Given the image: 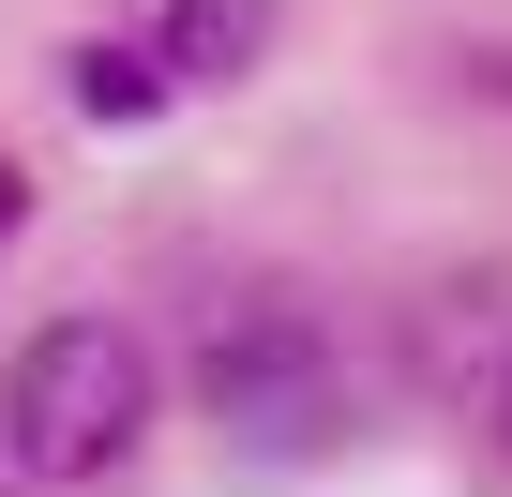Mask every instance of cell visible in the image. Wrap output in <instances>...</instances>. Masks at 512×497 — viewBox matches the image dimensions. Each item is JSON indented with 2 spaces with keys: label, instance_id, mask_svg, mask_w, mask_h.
Wrapping results in <instances>:
<instances>
[{
  "label": "cell",
  "instance_id": "cell-1",
  "mask_svg": "<svg viewBox=\"0 0 512 497\" xmlns=\"http://www.w3.org/2000/svg\"><path fill=\"white\" fill-rule=\"evenodd\" d=\"M136 437H151V347L121 317H46L0 377V452L31 482H106Z\"/></svg>",
  "mask_w": 512,
  "mask_h": 497
},
{
  "label": "cell",
  "instance_id": "cell-2",
  "mask_svg": "<svg viewBox=\"0 0 512 497\" xmlns=\"http://www.w3.org/2000/svg\"><path fill=\"white\" fill-rule=\"evenodd\" d=\"M196 407H211L256 467H302V452L347 437V362H332V332H317L302 302H226V317L196 332Z\"/></svg>",
  "mask_w": 512,
  "mask_h": 497
},
{
  "label": "cell",
  "instance_id": "cell-3",
  "mask_svg": "<svg viewBox=\"0 0 512 497\" xmlns=\"http://www.w3.org/2000/svg\"><path fill=\"white\" fill-rule=\"evenodd\" d=\"M256 46H272V0H166V16H151V61L166 76H256Z\"/></svg>",
  "mask_w": 512,
  "mask_h": 497
},
{
  "label": "cell",
  "instance_id": "cell-4",
  "mask_svg": "<svg viewBox=\"0 0 512 497\" xmlns=\"http://www.w3.org/2000/svg\"><path fill=\"white\" fill-rule=\"evenodd\" d=\"M76 106H91V121H151V106H166V76H151V61H121V46H91V61H76Z\"/></svg>",
  "mask_w": 512,
  "mask_h": 497
},
{
  "label": "cell",
  "instance_id": "cell-5",
  "mask_svg": "<svg viewBox=\"0 0 512 497\" xmlns=\"http://www.w3.org/2000/svg\"><path fill=\"white\" fill-rule=\"evenodd\" d=\"M0 241H16V166H0Z\"/></svg>",
  "mask_w": 512,
  "mask_h": 497
},
{
  "label": "cell",
  "instance_id": "cell-6",
  "mask_svg": "<svg viewBox=\"0 0 512 497\" xmlns=\"http://www.w3.org/2000/svg\"><path fill=\"white\" fill-rule=\"evenodd\" d=\"M497 422H512V377H497Z\"/></svg>",
  "mask_w": 512,
  "mask_h": 497
}]
</instances>
